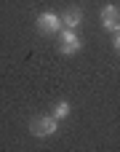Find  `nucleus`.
I'll return each mask as SVG.
<instances>
[{
    "label": "nucleus",
    "instance_id": "nucleus-1",
    "mask_svg": "<svg viewBox=\"0 0 120 152\" xmlns=\"http://www.w3.org/2000/svg\"><path fill=\"white\" fill-rule=\"evenodd\" d=\"M29 131H32V136H37V139L53 136V134L59 131V120H56L53 115H40V118H35V120L29 123Z\"/></svg>",
    "mask_w": 120,
    "mask_h": 152
},
{
    "label": "nucleus",
    "instance_id": "nucleus-2",
    "mask_svg": "<svg viewBox=\"0 0 120 152\" xmlns=\"http://www.w3.org/2000/svg\"><path fill=\"white\" fill-rule=\"evenodd\" d=\"M59 48H61L64 56H75L83 48V40L75 29H64V32H59Z\"/></svg>",
    "mask_w": 120,
    "mask_h": 152
},
{
    "label": "nucleus",
    "instance_id": "nucleus-3",
    "mask_svg": "<svg viewBox=\"0 0 120 152\" xmlns=\"http://www.w3.org/2000/svg\"><path fill=\"white\" fill-rule=\"evenodd\" d=\"M35 24H37V29L45 32V35H59V32H61V16H59V13H51V11L40 13Z\"/></svg>",
    "mask_w": 120,
    "mask_h": 152
},
{
    "label": "nucleus",
    "instance_id": "nucleus-4",
    "mask_svg": "<svg viewBox=\"0 0 120 152\" xmlns=\"http://www.w3.org/2000/svg\"><path fill=\"white\" fill-rule=\"evenodd\" d=\"M99 19H102V27H104L107 32H118L120 29V13H118L115 5H104L102 13H99Z\"/></svg>",
    "mask_w": 120,
    "mask_h": 152
},
{
    "label": "nucleus",
    "instance_id": "nucleus-5",
    "mask_svg": "<svg viewBox=\"0 0 120 152\" xmlns=\"http://www.w3.org/2000/svg\"><path fill=\"white\" fill-rule=\"evenodd\" d=\"M80 24H83V11H80V8H75V5H72V8H67V11H64V16H61V27H67V29H78Z\"/></svg>",
    "mask_w": 120,
    "mask_h": 152
},
{
    "label": "nucleus",
    "instance_id": "nucleus-6",
    "mask_svg": "<svg viewBox=\"0 0 120 152\" xmlns=\"http://www.w3.org/2000/svg\"><path fill=\"white\" fill-rule=\"evenodd\" d=\"M56 120H64V118H70V104L67 102H59L56 107H53V112H51Z\"/></svg>",
    "mask_w": 120,
    "mask_h": 152
},
{
    "label": "nucleus",
    "instance_id": "nucleus-7",
    "mask_svg": "<svg viewBox=\"0 0 120 152\" xmlns=\"http://www.w3.org/2000/svg\"><path fill=\"white\" fill-rule=\"evenodd\" d=\"M112 45H115V51H118V56H120V29L115 32V43H112Z\"/></svg>",
    "mask_w": 120,
    "mask_h": 152
}]
</instances>
